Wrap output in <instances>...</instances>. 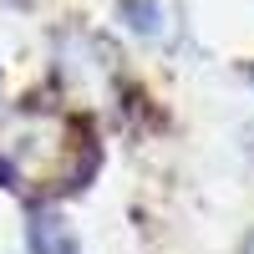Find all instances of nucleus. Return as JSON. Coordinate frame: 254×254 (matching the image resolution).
Wrapping results in <instances>:
<instances>
[{
	"label": "nucleus",
	"mask_w": 254,
	"mask_h": 254,
	"mask_svg": "<svg viewBox=\"0 0 254 254\" xmlns=\"http://www.w3.org/2000/svg\"><path fill=\"white\" fill-rule=\"evenodd\" d=\"M26 244H31V254H76L66 224L51 219V214H36V219L26 224Z\"/></svg>",
	"instance_id": "f257e3e1"
},
{
	"label": "nucleus",
	"mask_w": 254,
	"mask_h": 254,
	"mask_svg": "<svg viewBox=\"0 0 254 254\" xmlns=\"http://www.w3.org/2000/svg\"><path fill=\"white\" fill-rule=\"evenodd\" d=\"M122 10L132 15L137 31H153V36H158V5H153V0H122Z\"/></svg>",
	"instance_id": "f03ea898"
},
{
	"label": "nucleus",
	"mask_w": 254,
	"mask_h": 254,
	"mask_svg": "<svg viewBox=\"0 0 254 254\" xmlns=\"http://www.w3.org/2000/svg\"><path fill=\"white\" fill-rule=\"evenodd\" d=\"M10 5H31V0H10Z\"/></svg>",
	"instance_id": "7ed1b4c3"
}]
</instances>
